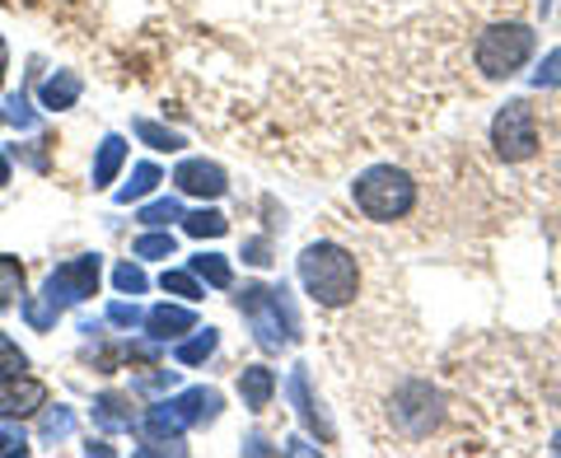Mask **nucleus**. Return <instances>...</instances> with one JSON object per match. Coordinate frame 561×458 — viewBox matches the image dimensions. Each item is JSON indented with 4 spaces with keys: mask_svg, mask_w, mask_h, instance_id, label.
Returning a JSON list of instances; mask_svg holds the SVG:
<instances>
[{
    "mask_svg": "<svg viewBox=\"0 0 561 458\" xmlns=\"http://www.w3.org/2000/svg\"><path fill=\"white\" fill-rule=\"evenodd\" d=\"M300 286L313 305L323 309H346L360 295V267L342 243H309L300 253Z\"/></svg>",
    "mask_w": 561,
    "mask_h": 458,
    "instance_id": "f257e3e1",
    "label": "nucleus"
},
{
    "mask_svg": "<svg viewBox=\"0 0 561 458\" xmlns=\"http://www.w3.org/2000/svg\"><path fill=\"white\" fill-rule=\"evenodd\" d=\"M234 309L249 319L262 351H280V346L300 342V319H295V309H290L286 286H262V280H253V286H243L234 295Z\"/></svg>",
    "mask_w": 561,
    "mask_h": 458,
    "instance_id": "f03ea898",
    "label": "nucleus"
},
{
    "mask_svg": "<svg viewBox=\"0 0 561 458\" xmlns=\"http://www.w3.org/2000/svg\"><path fill=\"white\" fill-rule=\"evenodd\" d=\"M216 416H220L216 389H187L179 398H164V402H154V408H146L140 431H146L150 445H179L183 431L206 426V421H216Z\"/></svg>",
    "mask_w": 561,
    "mask_h": 458,
    "instance_id": "7ed1b4c3",
    "label": "nucleus"
},
{
    "mask_svg": "<svg viewBox=\"0 0 561 458\" xmlns=\"http://www.w3.org/2000/svg\"><path fill=\"white\" fill-rule=\"evenodd\" d=\"M351 197H356V206L370 220L393 225L416 206V183H412V173H402L393 164H375V169H365L360 179L351 183Z\"/></svg>",
    "mask_w": 561,
    "mask_h": 458,
    "instance_id": "20e7f679",
    "label": "nucleus"
},
{
    "mask_svg": "<svg viewBox=\"0 0 561 458\" xmlns=\"http://www.w3.org/2000/svg\"><path fill=\"white\" fill-rule=\"evenodd\" d=\"M534 47H538V33L529 24H491L478 38V47H472V61H478L486 80H511L529 66Z\"/></svg>",
    "mask_w": 561,
    "mask_h": 458,
    "instance_id": "39448f33",
    "label": "nucleus"
},
{
    "mask_svg": "<svg viewBox=\"0 0 561 458\" xmlns=\"http://www.w3.org/2000/svg\"><path fill=\"white\" fill-rule=\"evenodd\" d=\"M491 146L505 164H524L538 154V122H534V108L524 99H511L505 108L491 117Z\"/></svg>",
    "mask_w": 561,
    "mask_h": 458,
    "instance_id": "423d86ee",
    "label": "nucleus"
},
{
    "mask_svg": "<svg viewBox=\"0 0 561 458\" xmlns=\"http://www.w3.org/2000/svg\"><path fill=\"white\" fill-rule=\"evenodd\" d=\"M99 276H103L99 253H84V257L61 262V267L47 276V286H43V305L51 313H61L70 305H84L90 295H99Z\"/></svg>",
    "mask_w": 561,
    "mask_h": 458,
    "instance_id": "0eeeda50",
    "label": "nucleus"
},
{
    "mask_svg": "<svg viewBox=\"0 0 561 458\" xmlns=\"http://www.w3.org/2000/svg\"><path fill=\"white\" fill-rule=\"evenodd\" d=\"M393 421L408 435H426L431 426H440V393L431 383H408L398 398H393Z\"/></svg>",
    "mask_w": 561,
    "mask_h": 458,
    "instance_id": "6e6552de",
    "label": "nucleus"
},
{
    "mask_svg": "<svg viewBox=\"0 0 561 458\" xmlns=\"http://www.w3.org/2000/svg\"><path fill=\"white\" fill-rule=\"evenodd\" d=\"M47 408V383L33 379L28 369L24 375H0V416L5 421H24L33 412Z\"/></svg>",
    "mask_w": 561,
    "mask_h": 458,
    "instance_id": "1a4fd4ad",
    "label": "nucleus"
},
{
    "mask_svg": "<svg viewBox=\"0 0 561 458\" xmlns=\"http://www.w3.org/2000/svg\"><path fill=\"white\" fill-rule=\"evenodd\" d=\"M173 183H179V192H187V197H202V202H216V197L230 192L225 169L210 164V160H183L179 169H173Z\"/></svg>",
    "mask_w": 561,
    "mask_h": 458,
    "instance_id": "9d476101",
    "label": "nucleus"
},
{
    "mask_svg": "<svg viewBox=\"0 0 561 458\" xmlns=\"http://www.w3.org/2000/svg\"><path fill=\"white\" fill-rule=\"evenodd\" d=\"M146 328L154 342H183L192 328H197V313H192L187 305H154L146 313Z\"/></svg>",
    "mask_w": 561,
    "mask_h": 458,
    "instance_id": "9b49d317",
    "label": "nucleus"
},
{
    "mask_svg": "<svg viewBox=\"0 0 561 458\" xmlns=\"http://www.w3.org/2000/svg\"><path fill=\"white\" fill-rule=\"evenodd\" d=\"M286 389H290V398H295V408H300V421H305V426L319 435L323 445H332V426H328V416H323V408H319V398L309 393L305 365H300V369H290V383H286Z\"/></svg>",
    "mask_w": 561,
    "mask_h": 458,
    "instance_id": "f8f14e48",
    "label": "nucleus"
},
{
    "mask_svg": "<svg viewBox=\"0 0 561 458\" xmlns=\"http://www.w3.org/2000/svg\"><path fill=\"white\" fill-rule=\"evenodd\" d=\"M239 398H243V408H249V412L272 408V398H276V369L249 365V369L239 375Z\"/></svg>",
    "mask_w": 561,
    "mask_h": 458,
    "instance_id": "ddd939ff",
    "label": "nucleus"
},
{
    "mask_svg": "<svg viewBox=\"0 0 561 458\" xmlns=\"http://www.w3.org/2000/svg\"><path fill=\"white\" fill-rule=\"evenodd\" d=\"M94 426L99 431H136L140 421L131 412V398H122V393H99L94 398Z\"/></svg>",
    "mask_w": 561,
    "mask_h": 458,
    "instance_id": "4468645a",
    "label": "nucleus"
},
{
    "mask_svg": "<svg viewBox=\"0 0 561 458\" xmlns=\"http://www.w3.org/2000/svg\"><path fill=\"white\" fill-rule=\"evenodd\" d=\"M76 99H80V76H76V70H57V76H47L43 90H38V103L47 113L76 108Z\"/></svg>",
    "mask_w": 561,
    "mask_h": 458,
    "instance_id": "2eb2a0df",
    "label": "nucleus"
},
{
    "mask_svg": "<svg viewBox=\"0 0 561 458\" xmlns=\"http://www.w3.org/2000/svg\"><path fill=\"white\" fill-rule=\"evenodd\" d=\"M122 164H127V140H122V136H103L99 154H94V187H113Z\"/></svg>",
    "mask_w": 561,
    "mask_h": 458,
    "instance_id": "dca6fc26",
    "label": "nucleus"
},
{
    "mask_svg": "<svg viewBox=\"0 0 561 458\" xmlns=\"http://www.w3.org/2000/svg\"><path fill=\"white\" fill-rule=\"evenodd\" d=\"M216 346H220L216 328H192V337H183L179 346H173V356H179V365H206L210 356H216Z\"/></svg>",
    "mask_w": 561,
    "mask_h": 458,
    "instance_id": "f3484780",
    "label": "nucleus"
},
{
    "mask_svg": "<svg viewBox=\"0 0 561 458\" xmlns=\"http://www.w3.org/2000/svg\"><path fill=\"white\" fill-rule=\"evenodd\" d=\"M160 183H164L160 164H136V169H131V183H122V187L113 192V197H117V206H131V202H146Z\"/></svg>",
    "mask_w": 561,
    "mask_h": 458,
    "instance_id": "a211bd4d",
    "label": "nucleus"
},
{
    "mask_svg": "<svg viewBox=\"0 0 561 458\" xmlns=\"http://www.w3.org/2000/svg\"><path fill=\"white\" fill-rule=\"evenodd\" d=\"M192 272H197L206 286H216V290L234 286V267H230V257H220V253H197L192 257Z\"/></svg>",
    "mask_w": 561,
    "mask_h": 458,
    "instance_id": "6ab92c4d",
    "label": "nucleus"
},
{
    "mask_svg": "<svg viewBox=\"0 0 561 458\" xmlns=\"http://www.w3.org/2000/svg\"><path fill=\"white\" fill-rule=\"evenodd\" d=\"M14 299L24 305V262L10 257V253H0V309L14 305Z\"/></svg>",
    "mask_w": 561,
    "mask_h": 458,
    "instance_id": "aec40b11",
    "label": "nucleus"
},
{
    "mask_svg": "<svg viewBox=\"0 0 561 458\" xmlns=\"http://www.w3.org/2000/svg\"><path fill=\"white\" fill-rule=\"evenodd\" d=\"M131 131L146 140L150 150H169V154H173V150H183V146H187L179 131H169V127H160V122H150V117H136V122H131Z\"/></svg>",
    "mask_w": 561,
    "mask_h": 458,
    "instance_id": "412c9836",
    "label": "nucleus"
},
{
    "mask_svg": "<svg viewBox=\"0 0 561 458\" xmlns=\"http://www.w3.org/2000/svg\"><path fill=\"white\" fill-rule=\"evenodd\" d=\"M183 229L192 239H220L225 229H230V220H225L216 206H202V210H192V216H183Z\"/></svg>",
    "mask_w": 561,
    "mask_h": 458,
    "instance_id": "4be33fe9",
    "label": "nucleus"
},
{
    "mask_svg": "<svg viewBox=\"0 0 561 458\" xmlns=\"http://www.w3.org/2000/svg\"><path fill=\"white\" fill-rule=\"evenodd\" d=\"M131 253L136 257H173V253H179V239H173L169 234V229H150V234H140L136 243H131Z\"/></svg>",
    "mask_w": 561,
    "mask_h": 458,
    "instance_id": "5701e85b",
    "label": "nucleus"
},
{
    "mask_svg": "<svg viewBox=\"0 0 561 458\" xmlns=\"http://www.w3.org/2000/svg\"><path fill=\"white\" fill-rule=\"evenodd\" d=\"M160 286H164L169 295H183V299H187V305H197V299L206 295V290H202V276H197V272H192V267H187V272H179V267H169V272L160 276Z\"/></svg>",
    "mask_w": 561,
    "mask_h": 458,
    "instance_id": "b1692460",
    "label": "nucleus"
},
{
    "mask_svg": "<svg viewBox=\"0 0 561 458\" xmlns=\"http://www.w3.org/2000/svg\"><path fill=\"white\" fill-rule=\"evenodd\" d=\"M113 286H117L122 295H131V299H136V295H146V290H150V276L140 272L136 262H117V272H113Z\"/></svg>",
    "mask_w": 561,
    "mask_h": 458,
    "instance_id": "393cba45",
    "label": "nucleus"
},
{
    "mask_svg": "<svg viewBox=\"0 0 561 458\" xmlns=\"http://www.w3.org/2000/svg\"><path fill=\"white\" fill-rule=\"evenodd\" d=\"M140 225H169V220H183V206H179V197H160V202H150V206H140V216H136Z\"/></svg>",
    "mask_w": 561,
    "mask_h": 458,
    "instance_id": "a878e982",
    "label": "nucleus"
},
{
    "mask_svg": "<svg viewBox=\"0 0 561 458\" xmlns=\"http://www.w3.org/2000/svg\"><path fill=\"white\" fill-rule=\"evenodd\" d=\"M70 431H76V412L61 408V402H57V408H51V412L43 416V426H38V435H43V439H66Z\"/></svg>",
    "mask_w": 561,
    "mask_h": 458,
    "instance_id": "bb28decb",
    "label": "nucleus"
},
{
    "mask_svg": "<svg viewBox=\"0 0 561 458\" xmlns=\"http://www.w3.org/2000/svg\"><path fill=\"white\" fill-rule=\"evenodd\" d=\"M534 84L538 90H561V47L542 57V66L534 70Z\"/></svg>",
    "mask_w": 561,
    "mask_h": 458,
    "instance_id": "cd10ccee",
    "label": "nucleus"
},
{
    "mask_svg": "<svg viewBox=\"0 0 561 458\" xmlns=\"http://www.w3.org/2000/svg\"><path fill=\"white\" fill-rule=\"evenodd\" d=\"M28 369V356L10 337H0V375H24Z\"/></svg>",
    "mask_w": 561,
    "mask_h": 458,
    "instance_id": "c85d7f7f",
    "label": "nucleus"
},
{
    "mask_svg": "<svg viewBox=\"0 0 561 458\" xmlns=\"http://www.w3.org/2000/svg\"><path fill=\"white\" fill-rule=\"evenodd\" d=\"M10 122H14V127H20V131H28V127H38V113H33L28 108V94L20 90V94H14L10 99Z\"/></svg>",
    "mask_w": 561,
    "mask_h": 458,
    "instance_id": "c756f323",
    "label": "nucleus"
},
{
    "mask_svg": "<svg viewBox=\"0 0 561 458\" xmlns=\"http://www.w3.org/2000/svg\"><path fill=\"white\" fill-rule=\"evenodd\" d=\"M108 323H117V328H140V323H146V313L136 309V299H131V305H122V299H117V305H108Z\"/></svg>",
    "mask_w": 561,
    "mask_h": 458,
    "instance_id": "7c9ffc66",
    "label": "nucleus"
},
{
    "mask_svg": "<svg viewBox=\"0 0 561 458\" xmlns=\"http://www.w3.org/2000/svg\"><path fill=\"white\" fill-rule=\"evenodd\" d=\"M24 319H28L33 328H38V332H47L51 323H57V313H51V309L43 305V299H24Z\"/></svg>",
    "mask_w": 561,
    "mask_h": 458,
    "instance_id": "2f4dec72",
    "label": "nucleus"
},
{
    "mask_svg": "<svg viewBox=\"0 0 561 458\" xmlns=\"http://www.w3.org/2000/svg\"><path fill=\"white\" fill-rule=\"evenodd\" d=\"M24 454H28L24 431H0V458H24Z\"/></svg>",
    "mask_w": 561,
    "mask_h": 458,
    "instance_id": "473e14b6",
    "label": "nucleus"
},
{
    "mask_svg": "<svg viewBox=\"0 0 561 458\" xmlns=\"http://www.w3.org/2000/svg\"><path fill=\"white\" fill-rule=\"evenodd\" d=\"M243 262H253V267H267V262H272L267 239H249V243H243Z\"/></svg>",
    "mask_w": 561,
    "mask_h": 458,
    "instance_id": "72a5a7b5",
    "label": "nucleus"
},
{
    "mask_svg": "<svg viewBox=\"0 0 561 458\" xmlns=\"http://www.w3.org/2000/svg\"><path fill=\"white\" fill-rule=\"evenodd\" d=\"M5 183H10V160L0 154V187H5Z\"/></svg>",
    "mask_w": 561,
    "mask_h": 458,
    "instance_id": "f704fd0d",
    "label": "nucleus"
},
{
    "mask_svg": "<svg viewBox=\"0 0 561 458\" xmlns=\"http://www.w3.org/2000/svg\"><path fill=\"white\" fill-rule=\"evenodd\" d=\"M0 84H5V51H0Z\"/></svg>",
    "mask_w": 561,
    "mask_h": 458,
    "instance_id": "c9c22d12",
    "label": "nucleus"
},
{
    "mask_svg": "<svg viewBox=\"0 0 561 458\" xmlns=\"http://www.w3.org/2000/svg\"><path fill=\"white\" fill-rule=\"evenodd\" d=\"M552 449H557V454H561V431H557V435H552Z\"/></svg>",
    "mask_w": 561,
    "mask_h": 458,
    "instance_id": "e433bc0d",
    "label": "nucleus"
},
{
    "mask_svg": "<svg viewBox=\"0 0 561 458\" xmlns=\"http://www.w3.org/2000/svg\"><path fill=\"white\" fill-rule=\"evenodd\" d=\"M0 51H5V38H0Z\"/></svg>",
    "mask_w": 561,
    "mask_h": 458,
    "instance_id": "4c0bfd02",
    "label": "nucleus"
},
{
    "mask_svg": "<svg viewBox=\"0 0 561 458\" xmlns=\"http://www.w3.org/2000/svg\"><path fill=\"white\" fill-rule=\"evenodd\" d=\"M0 127H5V117H0Z\"/></svg>",
    "mask_w": 561,
    "mask_h": 458,
    "instance_id": "58836bf2",
    "label": "nucleus"
}]
</instances>
